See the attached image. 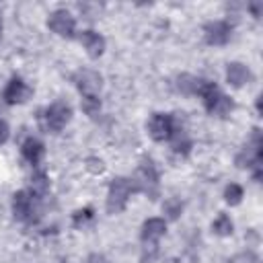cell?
<instances>
[{
    "label": "cell",
    "instance_id": "cell-1",
    "mask_svg": "<svg viewBox=\"0 0 263 263\" xmlns=\"http://www.w3.org/2000/svg\"><path fill=\"white\" fill-rule=\"evenodd\" d=\"M261 160H263V140H261V132L253 129L251 140L247 142V146L236 154V166L238 168H253V177L255 181L261 179Z\"/></svg>",
    "mask_w": 263,
    "mask_h": 263
},
{
    "label": "cell",
    "instance_id": "cell-2",
    "mask_svg": "<svg viewBox=\"0 0 263 263\" xmlns=\"http://www.w3.org/2000/svg\"><path fill=\"white\" fill-rule=\"evenodd\" d=\"M70 119H72V107H70L68 103H64V101L51 103V105H49L47 109H43L41 115H39L41 127H43L45 132H49V134L62 132V129L70 123Z\"/></svg>",
    "mask_w": 263,
    "mask_h": 263
},
{
    "label": "cell",
    "instance_id": "cell-3",
    "mask_svg": "<svg viewBox=\"0 0 263 263\" xmlns=\"http://www.w3.org/2000/svg\"><path fill=\"white\" fill-rule=\"evenodd\" d=\"M132 193H136V185H134L132 179H125V177L113 179L109 183V191H107V212L109 214L123 212Z\"/></svg>",
    "mask_w": 263,
    "mask_h": 263
},
{
    "label": "cell",
    "instance_id": "cell-4",
    "mask_svg": "<svg viewBox=\"0 0 263 263\" xmlns=\"http://www.w3.org/2000/svg\"><path fill=\"white\" fill-rule=\"evenodd\" d=\"M134 185H136V191H142L146 193L148 197H154L156 191H158V173H156V166L150 158H144L136 171V177L132 179Z\"/></svg>",
    "mask_w": 263,
    "mask_h": 263
},
{
    "label": "cell",
    "instance_id": "cell-5",
    "mask_svg": "<svg viewBox=\"0 0 263 263\" xmlns=\"http://www.w3.org/2000/svg\"><path fill=\"white\" fill-rule=\"evenodd\" d=\"M74 84L78 88V92L82 95V99H99V92H101V86H103V78L99 72L95 70H78L74 74Z\"/></svg>",
    "mask_w": 263,
    "mask_h": 263
},
{
    "label": "cell",
    "instance_id": "cell-6",
    "mask_svg": "<svg viewBox=\"0 0 263 263\" xmlns=\"http://www.w3.org/2000/svg\"><path fill=\"white\" fill-rule=\"evenodd\" d=\"M175 117L171 113H154L148 121V134L154 142H164L171 140L173 132H175Z\"/></svg>",
    "mask_w": 263,
    "mask_h": 263
},
{
    "label": "cell",
    "instance_id": "cell-7",
    "mask_svg": "<svg viewBox=\"0 0 263 263\" xmlns=\"http://www.w3.org/2000/svg\"><path fill=\"white\" fill-rule=\"evenodd\" d=\"M47 27L60 35V37H66V39H72L74 37V31H76V21L74 16L68 12V10H53L47 18Z\"/></svg>",
    "mask_w": 263,
    "mask_h": 263
},
{
    "label": "cell",
    "instance_id": "cell-8",
    "mask_svg": "<svg viewBox=\"0 0 263 263\" xmlns=\"http://www.w3.org/2000/svg\"><path fill=\"white\" fill-rule=\"evenodd\" d=\"M203 37L210 45H226L232 37V25L228 21H210L203 27Z\"/></svg>",
    "mask_w": 263,
    "mask_h": 263
},
{
    "label": "cell",
    "instance_id": "cell-9",
    "mask_svg": "<svg viewBox=\"0 0 263 263\" xmlns=\"http://www.w3.org/2000/svg\"><path fill=\"white\" fill-rule=\"evenodd\" d=\"M12 214L18 222L33 220L35 214V197L29 191H16L12 195Z\"/></svg>",
    "mask_w": 263,
    "mask_h": 263
},
{
    "label": "cell",
    "instance_id": "cell-10",
    "mask_svg": "<svg viewBox=\"0 0 263 263\" xmlns=\"http://www.w3.org/2000/svg\"><path fill=\"white\" fill-rule=\"evenodd\" d=\"M31 88L18 78V76H14V78H10L8 80V84H6V88H4V103H8V105H21V103H25L29 97H31Z\"/></svg>",
    "mask_w": 263,
    "mask_h": 263
},
{
    "label": "cell",
    "instance_id": "cell-11",
    "mask_svg": "<svg viewBox=\"0 0 263 263\" xmlns=\"http://www.w3.org/2000/svg\"><path fill=\"white\" fill-rule=\"evenodd\" d=\"M80 43L86 49L88 58H92V60L101 58L103 51H105V37L101 33H97V31H90V29L88 31H82L80 33Z\"/></svg>",
    "mask_w": 263,
    "mask_h": 263
},
{
    "label": "cell",
    "instance_id": "cell-12",
    "mask_svg": "<svg viewBox=\"0 0 263 263\" xmlns=\"http://www.w3.org/2000/svg\"><path fill=\"white\" fill-rule=\"evenodd\" d=\"M226 80H228L230 86L240 88V86H245V84H249L253 80V74H251L249 66H245L240 62H232L226 68Z\"/></svg>",
    "mask_w": 263,
    "mask_h": 263
},
{
    "label": "cell",
    "instance_id": "cell-13",
    "mask_svg": "<svg viewBox=\"0 0 263 263\" xmlns=\"http://www.w3.org/2000/svg\"><path fill=\"white\" fill-rule=\"evenodd\" d=\"M166 232V222L162 218H148L142 224V240L144 245H154L162 234Z\"/></svg>",
    "mask_w": 263,
    "mask_h": 263
},
{
    "label": "cell",
    "instance_id": "cell-14",
    "mask_svg": "<svg viewBox=\"0 0 263 263\" xmlns=\"http://www.w3.org/2000/svg\"><path fill=\"white\" fill-rule=\"evenodd\" d=\"M21 152H23V158H25L31 166H37V164L41 162L43 154H45V146H43V142H39L37 138H27V140L23 142Z\"/></svg>",
    "mask_w": 263,
    "mask_h": 263
},
{
    "label": "cell",
    "instance_id": "cell-15",
    "mask_svg": "<svg viewBox=\"0 0 263 263\" xmlns=\"http://www.w3.org/2000/svg\"><path fill=\"white\" fill-rule=\"evenodd\" d=\"M47 189H49V179H47V175L43 173V171H37V173H33V177H31V195L35 197V199H41L45 193H47Z\"/></svg>",
    "mask_w": 263,
    "mask_h": 263
},
{
    "label": "cell",
    "instance_id": "cell-16",
    "mask_svg": "<svg viewBox=\"0 0 263 263\" xmlns=\"http://www.w3.org/2000/svg\"><path fill=\"white\" fill-rule=\"evenodd\" d=\"M171 144H173V150L177 152V154H189V148H191V140H189V136H187V132L185 129H181V127H175V132H173V136H171Z\"/></svg>",
    "mask_w": 263,
    "mask_h": 263
},
{
    "label": "cell",
    "instance_id": "cell-17",
    "mask_svg": "<svg viewBox=\"0 0 263 263\" xmlns=\"http://www.w3.org/2000/svg\"><path fill=\"white\" fill-rule=\"evenodd\" d=\"M197 86H199V78H195V76L183 74V76L177 78V88L183 95H195L197 92Z\"/></svg>",
    "mask_w": 263,
    "mask_h": 263
},
{
    "label": "cell",
    "instance_id": "cell-18",
    "mask_svg": "<svg viewBox=\"0 0 263 263\" xmlns=\"http://www.w3.org/2000/svg\"><path fill=\"white\" fill-rule=\"evenodd\" d=\"M232 228H234V224H232L230 216H226V214H220V216L214 220V224H212V230H214L218 236H228V234H232Z\"/></svg>",
    "mask_w": 263,
    "mask_h": 263
},
{
    "label": "cell",
    "instance_id": "cell-19",
    "mask_svg": "<svg viewBox=\"0 0 263 263\" xmlns=\"http://www.w3.org/2000/svg\"><path fill=\"white\" fill-rule=\"evenodd\" d=\"M242 195H245V191H242V187L236 185V183H230V185L224 189V199H226V203H230V205H238V203L242 201Z\"/></svg>",
    "mask_w": 263,
    "mask_h": 263
},
{
    "label": "cell",
    "instance_id": "cell-20",
    "mask_svg": "<svg viewBox=\"0 0 263 263\" xmlns=\"http://www.w3.org/2000/svg\"><path fill=\"white\" fill-rule=\"evenodd\" d=\"M162 210H164V214H166L171 220H177V218L181 216V212H183V203H181V199L171 197V199H166V201H164Z\"/></svg>",
    "mask_w": 263,
    "mask_h": 263
},
{
    "label": "cell",
    "instance_id": "cell-21",
    "mask_svg": "<svg viewBox=\"0 0 263 263\" xmlns=\"http://www.w3.org/2000/svg\"><path fill=\"white\" fill-rule=\"evenodd\" d=\"M90 218H92V210H90V208H82V210L74 212V216H72V224H74L76 228H80V226H84Z\"/></svg>",
    "mask_w": 263,
    "mask_h": 263
},
{
    "label": "cell",
    "instance_id": "cell-22",
    "mask_svg": "<svg viewBox=\"0 0 263 263\" xmlns=\"http://www.w3.org/2000/svg\"><path fill=\"white\" fill-rule=\"evenodd\" d=\"M86 168H88L92 175H99V173H103L105 164H103L101 158H88V160H86Z\"/></svg>",
    "mask_w": 263,
    "mask_h": 263
},
{
    "label": "cell",
    "instance_id": "cell-23",
    "mask_svg": "<svg viewBox=\"0 0 263 263\" xmlns=\"http://www.w3.org/2000/svg\"><path fill=\"white\" fill-rule=\"evenodd\" d=\"M10 136V129H8V123L4 119H0V144H4Z\"/></svg>",
    "mask_w": 263,
    "mask_h": 263
},
{
    "label": "cell",
    "instance_id": "cell-24",
    "mask_svg": "<svg viewBox=\"0 0 263 263\" xmlns=\"http://www.w3.org/2000/svg\"><path fill=\"white\" fill-rule=\"evenodd\" d=\"M86 263H109V261H107V257H103L99 253H92V255H88Z\"/></svg>",
    "mask_w": 263,
    "mask_h": 263
},
{
    "label": "cell",
    "instance_id": "cell-25",
    "mask_svg": "<svg viewBox=\"0 0 263 263\" xmlns=\"http://www.w3.org/2000/svg\"><path fill=\"white\" fill-rule=\"evenodd\" d=\"M249 10L253 12V16L259 18V14H261V4H249Z\"/></svg>",
    "mask_w": 263,
    "mask_h": 263
},
{
    "label": "cell",
    "instance_id": "cell-26",
    "mask_svg": "<svg viewBox=\"0 0 263 263\" xmlns=\"http://www.w3.org/2000/svg\"><path fill=\"white\" fill-rule=\"evenodd\" d=\"M0 37H2V18H0Z\"/></svg>",
    "mask_w": 263,
    "mask_h": 263
},
{
    "label": "cell",
    "instance_id": "cell-27",
    "mask_svg": "<svg viewBox=\"0 0 263 263\" xmlns=\"http://www.w3.org/2000/svg\"><path fill=\"white\" fill-rule=\"evenodd\" d=\"M62 263H66V261H62Z\"/></svg>",
    "mask_w": 263,
    "mask_h": 263
}]
</instances>
